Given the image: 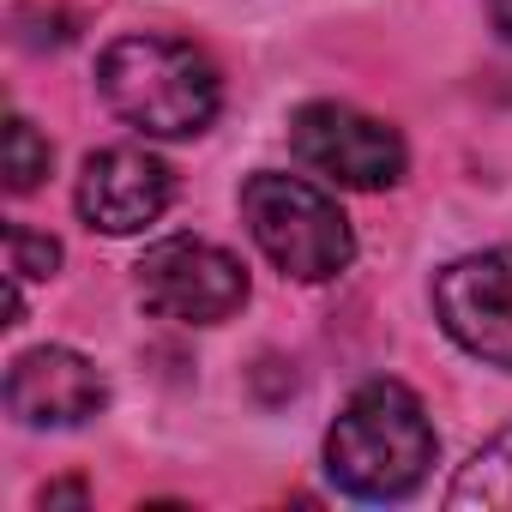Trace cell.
<instances>
[{
    "mask_svg": "<svg viewBox=\"0 0 512 512\" xmlns=\"http://www.w3.org/2000/svg\"><path fill=\"white\" fill-rule=\"evenodd\" d=\"M49 163H55L49 139H43L25 115H13V121H7V187H13V193H31V187L49 175Z\"/></svg>",
    "mask_w": 512,
    "mask_h": 512,
    "instance_id": "30bf717a",
    "label": "cell"
},
{
    "mask_svg": "<svg viewBox=\"0 0 512 512\" xmlns=\"http://www.w3.org/2000/svg\"><path fill=\"white\" fill-rule=\"evenodd\" d=\"M452 506H512V428L494 434L452 482Z\"/></svg>",
    "mask_w": 512,
    "mask_h": 512,
    "instance_id": "9c48e42d",
    "label": "cell"
},
{
    "mask_svg": "<svg viewBox=\"0 0 512 512\" xmlns=\"http://www.w3.org/2000/svg\"><path fill=\"white\" fill-rule=\"evenodd\" d=\"M49 500H85V488H79V482H61V488H43V506H49Z\"/></svg>",
    "mask_w": 512,
    "mask_h": 512,
    "instance_id": "7c38bea8",
    "label": "cell"
},
{
    "mask_svg": "<svg viewBox=\"0 0 512 512\" xmlns=\"http://www.w3.org/2000/svg\"><path fill=\"white\" fill-rule=\"evenodd\" d=\"M55 266H61V247L49 241V235H37V229H25V223H13L7 229V272L25 284V278H55Z\"/></svg>",
    "mask_w": 512,
    "mask_h": 512,
    "instance_id": "8fae6325",
    "label": "cell"
},
{
    "mask_svg": "<svg viewBox=\"0 0 512 512\" xmlns=\"http://www.w3.org/2000/svg\"><path fill=\"white\" fill-rule=\"evenodd\" d=\"M103 404H109V386L79 350L43 344V350H25L7 368V410L25 428H79Z\"/></svg>",
    "mask_w": 512,
    "mask_h": 512,
    "instance_id": "52a82bcc",
    "label": "cell"
},
{
    "mask_svg": "<svg viewBox=\"0 0 512 512\" xmlns=\"http://www.w3.org/2000/svg\"><path fill=\"white\" fill-rule=\"evenodd\" d=\"M434 314L476 362L512 374V247L446 266L434 278Z\"/></svg>",
    "mask_w": 512,
    "mask_h": 512,
    "instance_id": "8992f818",
    "label": "cell"
},
{
    "mask_svg": "<svg viewBox=\"0 0 512 512\" xmlns=\"http://www.w3.org/2000/svg\"><path fill=\"white\" fill-rule=\"evenodd\" d=\"M290 145L308 169H320L326 181L338 187H392L404 175V139L398 127L362 115V109H344V103H308L296 121H290Z\"/></svg>",
    "mask_w": 512,
    "mask_h": 512,
    "instance_id": "5b68a950",
    "label": "cell"
},
{
    "mask_svg": "<svg viewBox=\"0 0 512 512\" xmlns=\"http://www.w3.org/2000/svg\"><path fill=\"white\" fill-rule=\"evenodd\" d=\"M97 91L103 103L151 133V139H193L217 121L223 109V79L217 67L175 37H121L97 61Z\"/></svg>",
    "mask_w": 512,
    "mask_h": 512,
    "instance_id": "7a4b0ae2",
    "label": "cell"
},
{
    "mask_svg": "<svg viewBox=\"0 0 512 512\" xmlns=\"http://www.w3.org/2000/svg\"><path fill=\"white\" fill-rule=\"evenodd\" d=\"M241 217H247V235L260 241V253H266L284 278L326 284V278H338L356 260L350 217L338 211V199H326L302 175H278V169L247 175Z\"/></svg>",
    "mask_w": 512,
    "mask_h": 512,
    "instance_id": "3957f363",
    "label": "cell"
},
{
    "mask_svg": "<svg viewBox=\"0 0 512 512\" xmlns=\"http://www.w3.org/2000/svg\"><path fill=\"white\" fill-rule=\"evenodd\" d=\"M133 272H139V302L181 326H217L247 302L241 260L199 235H169V241L145 247V260Z\"/></svg>",
    "mask_w": 512,
    "mask_h": 512,
    "instance_id": "277c9868",
    "label": "cell"
},
{
    "mask_svg": "<svg viewBox=\"0 0 512 512\" xmlns=\"http://www.w3.org/2000/svg\"><path fill=\"white\" fill-rule=\"evenodd\" d=\"M440 452L422 398L398 380H368L350 392L326 434V470L356 500H404Z\"/></svg>",
    "mask_w": 512,
    "mask_h": 512,
    "instance_id": "6da1fadb",
    "label": "cell"
},
{
    "mask_svg": "<svg viewBox=\"0 0 512 512\" xmlns=\"http://www.w3.org/2000/svg\"><path fill=\"white\" fill-rule=\"evenodd\" d=\"M169 199H175L169 169L139 145L97 151L79 175V211L103 235H139L145 223H157L169 211Z\"/></svg>",
    "mask_w": 512,
    "mask_h": 512,
    "instance_id": "ba28073f",
    "label": "cell"
}]
</instances>
